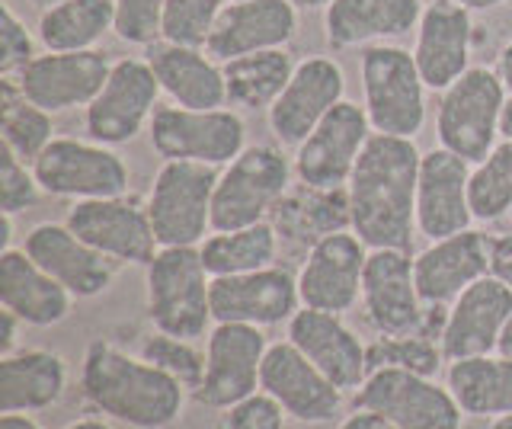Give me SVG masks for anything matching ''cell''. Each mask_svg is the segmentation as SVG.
Returning <instances> with one entry per match:
<instances>
[{
	"label": "cell",
	"instance_id": "cell-1",
	"mask_svg": "<svg viewBox=\"0 0 512 429\" xmlns=\"http://www.w3.org/2000/svg\"><path fill=\"white\" fill-rule=\"evenodd\" d=\"M420 161L413 138L372 132L346 183L349 228L368 250H413Z\"/></svg>",
	"mask_w": 512,
	"mask_h": 429
},
{
	"label": "cell",
	"instance_id": "cell-2",
	"mask_svg": "<svg viewBox=\"0 0 512 429\" xmlns=\"http://www.w3.org/2000/svg\"><path fill=\"white\" fill-rule=\"evenodd\" d=\"M87 404L132 429H167L183 417L186 388L144 356L96 340L80 365Z\"/></svg>",
	"mask_w": 512,
	"mask_h": 429
},
{
	"label": "cell",
	"instance_id": "cell-3",
	"mask_svg": "<svg viewBox=\"0 0 512 429\" xmlns=\"http://www.w3.org/2000/svg\"><path fill=\"white\" fill-rule=\"evenodd\" d=\"M506 100L509 93L500 74L490 68H468L452 87L442 90L436 113L439 148L468 164H480L503 138L500 125Z\"/></svg>",
	"mask_w": 512,
	"mask_h": 429
},
{
	"label": "cell",
	"instance_id": "cell-4",
	"mask_svg": "<svg viewBox=\"0 0 512 429\" xmlns=\"http://www.w3.org/2000/svg\"><path fill=\"white\" fill-rule=\"evenodd\" d=\"M148 314L160 333L196 340L212 317V276L199 247H160L148 263Z\"/></svg>",
	"mask_w": 512,
	"mask_h": 429
},
{
	"label": "cell",
	"instance_id": "cell-5",
	"mask_svg": "<svg viewBox=\"0 0 512 429\" xmlns=\"http://www.w3.org/2000/svg\"><path fill=\"white\" fill-rule=\"evenodd\" d=\"M362 93L372 132L416 138L426 122V81L416 58L397 45L362 52Z\"/></svg>",
	"mask_w": 512,
	"mask_h": 429
},
{
	"label": "cell",
	"instance_id": "cell-6",
	"mask_svg": "<svg viewBox=\"0 0 512 429\" xmlns=\"http://www.w3.org/2000/svg\"><path fill=\"white\" fill-rule=\"evenodd\" d=\"M288 183H292V164L279 148H244L218 177L212 199V231L260 225L285 199Z\"/></svg>",
	"mask_w": 512,
	"mask_h": 429
},
{
	"label": "cell",
	"instance_id": "cell-7",
	"mask_svg": "<svg viewBox=\"0 0 512 429\" xmlns=\"http://www.w3.org/2000/svg\"><path fill=\"white\" fill-rule=\"evenodd\" d=\"M221 173L208 164L167 161L157 170L148 215L160 247H199L212 231V199Z\"/></svg>",
	"mask_w": 512,
	"mask_h": 429
},
{
	"label": "cell",
	"instance_id": "cell-8",
	"mask_svg": "<svg viewBox=\"0 0 512 429\" xmlns=\"http://www.w3.org/2000/svg\"><path fill=\"white\" fill-rule=\"evenodd\" d=\"M247 129L234 109L157 106L151 116V148L164 161L221 167L247 145Z\"/></svg>",
	"mask_w": 512,
	"mask_h": 429
},
{
	"label": "cell",
	"instance_id": "cell-9",
	"mask_svg": "<svg viewBox=\"0 0 512 429\" xmlns=\"http://www.w3.org/2000/svg\"><path fill=\"white\" fill-rule=\"evenodd\" d=\"M359 410H375L397 429H461L464 410L448 385L404 369H375L356 391Z\"/></svg>",
	"mask_w": 512,
	"mask_h": 429
},
{
	"label": "cell",
	"instance_id": "cell-10",
	"mask_svg": "<svg viewBox=\"0 0 512 429\" xmlns=\"http://www.w3.org/2000/svg\"><path fill=\"white\" fill-rule=\"evenodd\" d=\"M32 173L48 196L109 199L128 193V164L100 141L55 138L36 161Z\"/></svg>",
	"mask_w": 512,
	"mask_h": 429
},
{
	"label": "cell",
	"instance_id": "cell-11",
	"mask_svg": "<svg viewBox=\"0 0 512 429\" xmlns=\"http://www.w3.org/2000/svg\"><path fill=\"white\" fill-rule=\"evenodd\" d=\"M263 327L250 324H215L205 346V378L196 401L212 410H231L260 391V372L266 359Z\"/></svg>",
	"mask_w": 512,
	"mask_h": 429
},
{
	"label": "cell",
	"instance_id": "cell-12",
	"mask_svg": "<svg viewBox=\"0 0 512 429\" xmlns=\"http://www.w3.org/2000/svg\"><path fill=\"white\" fill-rule=\"evenodd\" d=\"M77 237L100 250L103 257L119 263L148 266L160 250L148 205L132 196H109V199H80L64 221Z\"/></svg>",
	"mask_w": 512,
	"mask_h": 429
},
{
	"label": "cell",
	"instance_id": "cell-13",
	"mask_svg": "<svg viewBox=\"0 0 512 429\" xmlns=\"http://www.w3.org/2000/svg\"><path fill=\"white\" fill-rule=\"evenodd\" d=\"M160 81L148 61L122 58L112 65L103 90L87 106V132L100 145H125L144 125H151L157 109Z\"/></svg>",
	"mask_w": 512,
	"mask_h": 429
},
{
	"label": "cell",
	"instance_id": "cell-14",
	"mask_svg": "<svg viewBox=\"0 0 512 429\" xmlns=\"http://www.w3.org/2000/svg\"><path fill=\"white\" fill-rule=\"evenodd\" d=\"M368 138H372V122L365 116V106L343 100L298 145V180L308 189H343L352 170H356V161Z\"/></svg>",
	"mask_w": 512,
	"mask_h": 429
},
{
	"label": "cell",
	"instance_id": "cell-15",
	"mask_svg": "<svg viewBox=\"0 0 512 429\" xmlns=\"http://www.w3.org/2000/svg\"><path fill=\"white\" fill-rule=\"evenodd\" d=\"M362 305L381 337L426 333V311L416 289L410 250H368Z\"/></svg>",
	"mask_w": 512,
	"mask_h": 429
},
{
	"label": "cell",
	"instance_id": "cell-16",
	"mask_svg": "<svg viewBox=\"0 0 512 429\" xmlns=\"http://www.w3.org/2000/svg\"><path fill=\"white\" fill-rule=\"evenodd\" d=\"M260 391L301 423H330L343 407V388H336L292 340L269 343Z\"/></svg>",
	"mask_w": 512,
	"mask_h": 429
},
{
	"label": "cell",
	"instance_id": "cell-17",
	"mask_svg": "<svg viewBox=\"0 0 512 429\" xmlns=\"http://www.w3.org/2000/svg\"><path fill=\"white\" fill-rule=\"evenodd\" d=\"M368 247L359 234L333 231L311 244L304 266L298 273L301 308L343 314L362 298V273H365Z\"/></svg>",
	"mask_w": 512,
	"mask_h": 429
},
{
	"label": "cell",
	"instance_id": "cell-18",
	"mask_svg": "<svg viewBox=\"0 0 512 429\" xmlns=\"http://www.w3.org/2000/svg\"><path fill=\"white\" fill-rule=\"evenodd\" d=\"M512 317V289L500 282L493 273L477 279L471 289H464L452 308H448L439 346L445 362L487 356L500 349V337Z\"/></svg>",
	"mask_w": 512,
	"mask_h": 429
},
{
	"label": "cell",
	"instance_id": "cell-19",
	"mask_svg": "<svg viewBox=\"0 0 512 429\" xmlns=\"http://www.w3.org/2000/svg\"><path fill=\"white\" fill-rule=\"evenodd\" d=\"M109 71L112 61L96 49L48 52L36 55L16 74V87L29 103L48 109V113H61V109L90 106L96 93L103 90Z\"/></svg>",
	"mask_w": 512,
	"mask_h": 429
},
{
	"label": "cell",
	"instance_id": "cell-20",
	"mask_svg": "<svg viewBox=\"0 0 512 429\" xmlns=\"http://www.w3.org/2000/svg\"><path fill=\"white\" fill-rule=\"evenodd\" d=\"M298 305H301L298 279L279 266L212 279L215 324L272 327V324L292 321L298 314Z\"/></svg>",
	"mask_w": 512,
	"mask_h": 429
},
{
	"label": "cell",
	"instance_id": "cell-21",
	"mask_svg": "<svg viewBox=\"0 0 512 429\" xmlns=\"http://www.w3.org/2000/svg\"><path fill=\"white\" fill-rule=\"evenodd\" d=\"M346 77L333 58H304L295 65L282 97L269 106V129L282 145L298 148L333 106L343 103Z\"/></svg>",
	"mask_w": 512,
	"mask_h": 429
},
{
	"label": "cell",
	"instance_id": "cell-22",
	"mask_svg": "<svg viewBox=\"0 0 512 429\" xmlns=\"http://www.w3.org/2000/svg\"><path fill=\"white\" fill-rule=\"evenodd\" d=\"M471 170L468 161L445 148H432L420 161V183H416V231L429 241H442L458 231H468L471 212Z\"/></svg>",
	"mask_w": 512,
	"mask_h": 429
},
{
	"label": "cell",
	"instance_id": "cell-23",
	"mask_svg": "<svg viewBox=\"0 0 512 429\" xmlns=\"http://www.w3.org/2000/svg\"><path fill=\"white\" fill-rule=\"evenodd\" d=\"M298 29V7L292 0H234L221 10V17L205 42V52L218 65L240 55L282 49Z\"/></svg>",
	"mask_w": 512,
	"mask_h": 429
},
{
	"label": "cell",
	"instance_id": "cell-24",
	"mask_svg": "<svg viewBox=\"0 0 512 429\" xmlns=\"http://www.w3.org/2000/svg\"><path fill=\"white\" fill-rule=\"evenodd\" d=\"M413 276L423 305H452L477 279L490 276V237L468 228L432 241L420 257H413Z\"/></svg>",
	"mask_w": 512,
	"mask_h": 429
},
{
	"label": "cell",
	"instance_id": "cell-25",
	"mask_svg": "<svg viewBox=\"0 0 512 429\" xmlns=\"http://www.w3.org/2000/svg\"><path fill=\"white\" fill-rule=\"evenodd\" d=\"M288 340L324 372L336 388L359 391L368 378V346L352 333L340 314L301 308L288 321Z\"/></svg>",
	"mask_w": 512,
	"mask_h": 429
},
{
	"label": "cell",
	"instance_id": "cell-26",
	"mask_svg": "<svg viewBox=\"0 0 512 429\" xmlns=\"http://www.w3.org/2000/svg\"><path fill=\"white\" fill-rule=\"evenodd\" d=\"M413 58L429 90L452 87L471 61V10L455 0L429 4L416 26Z\"/></svg>",
	"mask_w": 512,
	"mask_h": 429
},
{
	"label": "cell",
	"instance_id": "cell-27",
	"mask_svg": "<svg viewBox=\"0 0 512 429\" xmlns=\"http://www.w3.org/2000/svg\"><path fill=\"white\" fill-rule=\"evenodd\" d=\"M23 250L74 298H96L112 282V260L93 250L68 225H39L26 234Z\"/></svg>",
	"mask_w": 512,
	"mask_h": 429
},
{
	"label": "cell",
	"instance_id": "cell-28",
	"mask_svg": "<svg viewBox=\"0 0 512 429\" xmlns=\"http://www.w3.org/2000/svg\"><path fill=\"white\" fill-rule=\"evenodd\" d=\"M148 65L157 74L160 90H164L176 106H186V109L228 106V87H224L221 65L208 52L196 49V45L160 39L148 45Z\"/></svg>",
	"mask_w": 512,
	"mask_h": 429
},
{
	"label": "cell",
	"instance_id": "cell-29",
	"mask_svg": "<svg viewBox=\"0 0 512 429\" xmlns=\"http://www.w3.org/2000/svg\"><path fill=\"white\" fill-rule=\"evenodd\" d=\"M0 305L29 327L61 324L74 308V295L52 279L26 250L0 253Z\"/></svg>",
	"mask_w": 512,
	"mask_h": 429
},
{
	"label": "cell",
	"instance_id": "cell-30",
	"mask_svg": "<svg viewBox=\"0 0 512 429\" xmlns=\"http://www.w3.org/2000/svg\"><path fill=\"white\" fill-rule=\"evenodd\" d=\"M420 0H330L327 7V42L333 49L394 39L420 26Z\"/></svg>",
	"mask_w": 512,
	"mask_h": 429
},
{
	"label": "cell",
	"instance_id": "cell-31",
	"mask_svg": "<svg viewBox=\"0 0 512 429\" xmlns=\"http://www.w3.org/2000/svg\"><path fill=\"white\" fill-rule=\"evenodd\" d=\"M68 388V365L48 349H23L0 359V413L55 407Z\"/></svg>",
	"mask_w": 512,
	"mask_h": 429
},
{
	"label": "cell",
	"instance_id": "cell-32",
	"mask_svg": "<svg viewBox=\"0 0 512 429\" xmlns=\"http://www.w3.org/2000/svg\"><path fill=\"white\" fill-rule=\"evenodd\" d=\"M448 391L464 417H506L512 413V356L487 353L448 365Z\"/></svg>",
	"mask_w": 512,
	"mask_h": 429
},
{
	"label": "cell",
	"instance_id": "cell-33",
	"mask_svg": "<svg viewBox=\"0 0 512 429\" xmlns=\"http://www.w3.org/2000/svg\"><path fill=\"white\" fill-rule=\"evenodd\" d=\"M109 29H116V0H61L39 17V39L48 52L93 49Z\"/></svg>",
	"mask_w": 512,
	"mask_h": 429
},
{
	"label": "cell",
	"instance_id": "cell-34",
	"mask_svg": "<svg viewBox=\"0 0 512 429\" xmlns=\"http://www.w3.org/2000/svg\"><path fill=\"white\" fill-rule=\"evenodd\" d=\"M228 106L237 109H269L282 97L285 84L292 81L295 65L285 49H266L253 55H240L221 65Z\"/></svg>",
	"mask_w": 512,
	"mask_h": 429
},
{
	"label": "cell",
	"instance_id": "cell-35",
	"mask_svg": "<svg viewBox=\"0 0 512 429\" xmlns=\"http://www.w3.org/2000/svg\"><path fill=\"white\" fill-rule=\"evenodd\" d=\"M202 263L208 276H240V273H256V269L276 266L279 253V234L269 221L237 231H215L199 244Z\"/></svg>",
	"mask_w": 512,
	"mask_h": 429
},
{
	"label": "cell",
	"instance_id": "cell-36",
	"mask_svg": "<svg viewBox=\"0 0 512 429\" xmlns=\"http://www.w3.org/2000/svg\"><path fill=\"white\" fill-rule=\"evenodd\" d=\"M52 113L36 103H29L16 81H4V100H0V138L20 161L32 164L55 141Z\"/></svg>",
	"mask_w": 512,
	"mask_h": 429
},
{
	"label": "cell",
	"instance_id": "cell-37",
	"mask_svg": "<svg viewBox=\"0 0 512 429\" xmlns=\"http://www.w3.org/2000/svg\"><path fill=\"white\" fill-rule=\"evenodd\" d=\"M471 212L477 221H500L512 209V141L503 138L471 170Z\"/></svg>",
	"mask_w": 512,
	"mask_h": 429
},
{
	"label": "cell",
	"instance_id": "cell-38",
	"mask_svg": "<svg viewBox=\"0 0 512 429\" xmlns=\"http://www.w3.org/2000/svg\"><path fill=\"white\" fill-rule=\"evenodd\" d=\"M442 346L429 333H404V337H378L368 346V372L404 369L416 375H436L442 365Z\"/></svg>",
	"mask_w": 512,
	"mask_h": 429
},
{
	"label": "cell",
	"instance_id": "cell-39",
	"mask_svg": "<svg viewBox=\"0 0 512 429\" xmlns=\"http://www.w3.org/2000/svg\"><path fill=\"white\" fill-rule=\"evenodd\" d=\"M141 356L151 365H157V369H164L167 375H173L186 391L192 394L199 391L205 378V356L192 346V340H180L157 330L141 340Z\"/></svg>",
	"mask_w": 512,
	"mask_h": 429
},
{
	"label": "cell",
	"instance_id": "cell-40",
	"mask_svg": "<svg viewBox=\"0 0 512 429\" xmlns=\"http://www.w3.org/2000/svg\"><path fill=\"white\" fill-rule=\"evenodd\" d=\"M224 0H167L164 10V39L180 45L205 49L208 36L221 17Z\"/></svg>",
	"mask_w": 512,
	"mask_h": 429
},
{
	"label": "cell",
	"instance_id": "cell-41",
	"mask_svg": "<svg viewBox=\"0 0 512 429\" xmlns=\"http://www.w3.org/2000/svg\"><path fill=\"white\" fill-rule=\"evenodd\" d=\"M167 0H116V33L122 42L154 45L164 39Z\"/></svg>",
	"mask_w": 512,
	"mask_h": 429
},
{
	"label": "cell",
	"instance_id": "cell-42",
	"mask_svg": "<svg viewBox=\"0 0 512 429\" xmlns=\"http://www.w3.org/2000/svg\"><path fill=\"white\" fill-rule=\"evenodd\" d=\"M39 193L42 186L32 167H26V161H20L10 148L0 151V212L7 215L26 212L36 205Z\"/></svg>",
	"mask_w": 512,
	"mask_h": 429
},
{
	"label": "cell",
	"instance_id": "cell-43",
	"mask_svg": "<svg viewBox=\"0 0 512 429\" xmlns=\"http://www.w3.org/2000/svg\"><path fill=\"white\" fill-rule=\"evenodd\" d=\"M32 58H36V45H32L29 29L10 10V4H0V74H20Z\"/></svg>",
	"mask_w": 512,
	"mask_h": 429
},
{
	"label": "cell",
	"instance_id": "cell-44",
	"mask_svg": "<svg viewBox=\"0 0 512 429\" xmlns=\"http://www.w3.org/2000/svg\"><path fill=\"white\" fill-rule=\"evenodd\" d=\"M285 417L288 413L266 391H256L228 410L224 429H285Z\"/></svg>",
	"mask_w": 512,
	"mask_h": 429
},
{
	"label": "cell",
	"instance_id": "cell-45",
	"mask_svg": "<svg viewBox=\"0 0 512 429\" xmlns=\"http://www.w3.org/2000/svg\"><path fill=\"white\" fill-rule=\"evenodd\" d=\"M490 273L512 289V231L490 237Z\"/></svg>",
	"mask_w": 512,
	"mask_h": 429
},
{
	"label": "cell",
	"instance_id": "cell-46",
	"mask_svg": "<svg viewBox=\"0 0 512 429\" xmlns=\"http://www.w3.org/2000/svg\"><path fill=\"white\" fill-rule=\"evenodd\" d=\"M340 429H397L391 420H384L381 413H375V410H359L356 407V413H349V417L340 423Z\"/></svg>",
	"mask_w": 512,
	"mask_h": 429
},
{
	"label": "cell",
	"instance_id": "cell-47",
	"mask_svg": "<svg viewBox=\"0 0 512 429\" xmlns=\"http://www.w3.org/2000/svg\"><path fill=\"white\" fill-rule=\"evenodd\" d=\"M20 324H23L20 317L4 308V333H0V353H4V356L13 353V346H16V330H20Z\"/></svg>",
	"mask_w": 512,
	"mask_h": 429
},
{
	"label": "cell",
	"instance_id": "cell-48",
	"mask_svg": "<svg viewBox=\"0 0 512 429\" xmlns=\"http://www.w3.org/2000/svg\"><path fill=\"white\" fill-rule=\"evenodd\" d=\"M0 429H45L32 413H4L0 417Z\"/></svg>",
	"mask_w": 512,
	"mask_h": 429
},
{
	"label": "cell",
	"instance_id": "cell-49",
	"mask_svg": "<svg viewBox=\"0 0 512 429\" xmlns=\"http://www.w3.org/2000/svg\"><path fill=\"white\" fill-rule=\"evenodd\" d=\"M496 74L503 77V84H506V90L512 93V42L506 45V49L500 52V61H496Z\"/></svg>",
	"mask_w": 512,
	"mask_h": 429
},
{
	"label": "cell",
	"instance_id": "cell-50",
	"mask_svg": "<svg viewBox=\"0 0 512 429\" xmlns=\"http://www.w3.org/2000/svg\"><path fill=\"white\" fill-rule=\"evenodd\" d=\"M10 231H13V215L0 212V253L10 250V237H13Z\"/></svg>",
	"mask_w": 512,
	"mask_h": 429
},
{
	"label": "cell",
	"instance_id": "cell-51",
	"mask_svg": "<svg viewBox=\"0 0 512 429\" xmlns=\"http://www.w3.org/2000/svg\"><path fill=\"white\" fill-rule=\"evenodd\" d=\"M64 429H112L106 420H100V417H84V420H74L71 426H64Z\"/></svg>",
	"mask_w": 512,
	"mask_h": 429
},
{
	"label": "cell",
	"instance_id": "cell-52",
	"mask_svg": "<svg viewBox=\"0 0 512 429\" xmlns=\"http://www.w3.org/2000/svg\"><path fill=\"white\" fill-rule=\"evenodd\" d=\"M455 4L468 7V10H490V7H500L506 0H455Z\"/></svg>",
	"mask_w": 512,
	"mask_h": 429
},
{
	"label": "cell",
	"instance_id": "cell-53",
	"mask_svg": "<svg viewBox=\"0 0 512 429\" xmlns=\"http://www.w3.org/2000/svg\"><path fill=\"white\" fill-rule=\"evenodd\" d=\"M500 132H503V138L512 141V93H509V100L503 106V125H500Z\"/></svg>",
	"mask_w": 512,
	"mask_h": 429
},
{
	"label": "cell",
	"instance_id": "cell-54",
	"mask_svg": "<svg viewBox=\"0 0 512 429\" xmlns=\"http://www.w3.org/2000/svg\"><path fill=\"white\" fill-rule=\"evenodd\" d=\"M496 353H503V356H512V317H509V324L503 330V337H500V349Z\"/></svg>",
	"mask_w": 512,
	"mask_h": 429
},
{
	"label": "cell",
	"instance_id": "cell-55",
	"mask_svg": "<svg viewBox=\"0 0 512 429\" xmlns=\"http://www.w3.org/2000/svg\"><path fill=\"white\" fill-rule=\"evenodd\" d=\"M292 4L304 10H317V7H330V0H292Z\"/></svg>",
	"mask_w": 512,
	"mask_h": 429
},
{
	"label": "cell",
	"instance_id": "cell-56",
	"mask_svg": "<svg viewBox=\"0 0 512 429\" xmlns=\"http://www.w3.org/2000/svg\"><path fill=\"white\" fill-rule=\"evenodd\" d=\"M490 429H512V413H506V417H496Z\"/></svg>",
	"mask_w": 512,
	"mask_h": 429
},
{
	"label": "cell",
	"instance_id": "cell-57",
	"mask_svg": "<svg viewBox=\"0 0 512 429\" xmlns=\"http://www.w3.org/2000/svg\"><path fill=\"white\" fill-rule=\"evenodd\" d=\"M36 7H42V10H48V7H55V4H61V0H32Z\"/></svg>",
	"mask_w": 512,
	"mask_h": 429
},
{
	"label": "cell",
	"instance_id": "cell-58",
	"mask_svg": "<svg viewBox=\"0 0 512 429\" xmlns=\"http://www.w3.org/2000/svg\"><path fill=\"white\" fill-rule=\"evenodd\" d=\"M506 231H512V209H509V215H506Z\"/></svg>",
	"mask_w": 512,
	"mask_h": 429
},
{
	"label": "cell",
	"instance_id": "cell-59",
	"mask_svg": "<svg viewBox=\"0 0 512 429\" xmlns=\"http://www.w3.org/2000/svg\"><path fill=\"white\" fill-rule=\"evenodd\" d=\"M231 4H234V0H231Z\"/></svg>",
	"mask_w": 512,
	"mask_h": 429
}]
</instances>
